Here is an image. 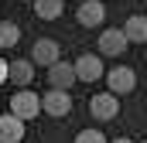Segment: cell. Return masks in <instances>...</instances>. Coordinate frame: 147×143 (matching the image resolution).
Returning <instances> with one entry per match:
<instances>
[{
	"label": "cell",
	"mask_w": 147,
	"mask_h": 143,
	"mask_svg": "<svg viewBox=\"0 0 147 143\" xmlns=\"http://www.w3.org/2000/svg\"><path fill=\"white\" fill-rule=\"evenodd\" d=\"M116 112H120V99H116L113 92H99V96H92V99H89V116H92V119H99V123L116 119Z\"/></svg>",
	"instance_id": "6da1fadb"
},
{
	"label": "cell",
	"mask_w": 147,
	"mask_h": 143,
	"mask_svg": "<svg viewBox=\"0 0 147 143\" xmlns=\"http://www.w3.org/2000/svg\"><path fill=\"white\" fill-rule=\"evenodd\" d=\"M41 112H48V116H69L72 112V96L69 92H62V89H48L45 96H41Z\"/></svg>",
	"instance_id": "7a4b0ae2"
},
{
	"label": "cell",
	"mask_w": 147,
	"mask_h": 143,
	"mask_svg": "<svg viewBox=\"0 0 147 143\" xmlns=\"http://www.w3.org/2000/svg\"><path fill=\"white\" fill-rule=\"evenodd\" d=\"M10 112H14L17 119H34L38 112H41L38 92H14V96H10Z\"/></svg>",
	"instance_id": "3957f363"
},
{
	"label": "cell",
	"mask_w": 147,
	"mask_h": 143,
	"mask_svg": "<svg viewBox=\"0 0 147 143\" xmlns=\"http://www.w3.org/2000/svg\"><path fill=\"white\" fill-rule=\"evenodd\" d=\"M127 48H130V41L120 27H110V31L99 34V55H106V58H120Z\"/></svg>",
	"instance_id": "277c9868"
},
{
	"label": "cell",
	"mask_w": 147,
	"mask_h": 143,
	"mask_svg": "<svg viewBox=\"0 0 147 143\" xmlns=\"http://www.w3.org/2000/svg\"><path fill=\"white\" fill-rule=\"evenodd\" d=\"M103 75H106V68H103V58H99V55H82V58L75 61V78H79V82H89V85H92V82H99Z\"/></svg>",
	"instance_id": "5b68a950"
},
{
	"label": "cell",
	"mask_w": 147,
	"mask_h": 143,
	"mask_svg": "<svg viewBox=\"0 0 147 143\" xmlns=\"http://www.w3.org/2000/svg\"><path fill=\"white\" fill-rule=\"evenodd\" d=\"M75 21H79L82 27H99V24L106 21V7H103V0H82L79 10H75Z\"/></svg>",
	"instance_id": "8992f818"
},
{
	"label": "cell",
	"mask_w": 147,
	"mask_h": 143,
	"mask_svg": "<svg viewBox=\"0 0 147 143\" xmlns=\"http://www.w3.org/2000/svg\"><path fill=\"white\" fill-rule=\"evenodd\" d=\"M58 58H62V48H58V41H51V37H41V41H34V48H31V61H34V65L51 68Z\"/></svg>",
	"instance_id": "52a82bcc"
},
{
	"label": "cell",
	"mask_w": 147,
	"mask_h": 143,
	"mask_svg": "<svg viewBox=\"0 0 147 143\" xmlns=\"http://www.w3.org/2000/svg\"><path fill=\"white\" fill-rule=\"evenodd\" d=\"M106 85H110V92L116 96H123V92H134V85H137V75L127 68V65H116V68L106 72Z\"/></svg>",
	"instance_id": "ba28073f"
},
{
	"label": "cell",
	"mask_w": 147,
	"mask_h": 143,
	"mask_svg": "<svg viewBox=\"0 0 147 143\" xmlns=\"http://www.w3.org/2000/svg\"><path fill=\"white\" fill-rule=\"evenodd\" d=\"M75 82H79V78H75V65H65L62 58H58V61L48 68V85H51V89H62V92H69Z\"/></svg>",
	"instance_id": "9c48e42d"
},
{
	"label": "cell",
	"mask_w": 147,
	"mask_h": 143,
	"mask_svg": "<svg viewBox=\"0 0 147 143\" xmlns=\"http://www.w3.org/2000/svg\"><path fill=\"white\" fill-rule=\"evenodd\" d=\"M24 140V119L14 112H0V143H21Z\"/></svg>",
	"instance_id": "30bf717a"
},
{
	"label": "cell",
	"mask_w": 147,
	"mask_h": 143,
	"mask_svg": "<svg viewBox=\"0 0 147 143\" xmlns=\"http://www.w3.org/2000/svg\"><path fill=\"white\" fill-rule=\"evenodd\" d=\"M31 78H34V61L31 58H17V61L7 65V82L24 89V85H31Z\"/></svg>",
	"instance_id": "8fae6325"
},
{
	"label": "cell",
	"mask_w": 147,
	"mask_h": 143,
	"mask_svg": "<svg viewBox=\"0 0 147 143\" xmlns=\"http://www.w3.org/2000/svg\"><path fill=\"white\" fill-rule=\"evenodd\" d=\"M123 34H127V41H130V44H147V17L134 14V17L123 24Z\"/></svg>",
	"instance_id": "7c38bea8"
},
{
	"label": "cell",
	"mask_w": 147,
	"mask_h": 143,
	"mask_svg": "<svg viewBox=\"0 0 147 143\" xmlns=\"http://www.w3.org/2000/svg\"><path fill=\"white\" fill-rule=\"evenodd\" d=\"M62 10H65L62 0H34V14L41 21H55V17H62Z\"/></svg>",
	"instance_id": "4fadbf2b"
},
{
	"label": "cell",
	"mask_w": 147,
	"mask_h": 143,
	"mask_svg": "<svg viewBox=\"0 0 147 143\" xmlns=\"http://www.w3.org/2000/svg\"><path fill=\"white\" fill-rule=\"evenodd\" d=\"M21 41V27L10 21H0V48H14Z\"/></svg>",
	"instance_id": "5bb4252c"
},
{
	"label": "cell",
	"mask_w": 147,
	"mask_h": 143,
	"mask_svg": "<svg viewBox=\"0 0 147 143\" xmlns=\"http://www.w3.org/2000/svg\"><path fill=\"white\" fill-rule=\"evenodd\" d=\"M75 143H110V140H106L99 130H82V133L75 136Z\"/></svg>",
	"instance_id": "9a60e30c"
},
{
	"label": "cell",
	"mask_w": 147,
	"mask_h": 143,
	"mask_svg": "<svg viewBox=\"0 0 147 143\" xmlns=\"http://www.w3.org/2000/svg\"><path fill=\"white\" fill-rule=\"evenodd\" d=\"M7 65H10V61H3V58H0V85L7 82Z\"/></svg>",
	"instance_id": "2e32d148"
},
{
	"label": "cell",
	"mask_w": 147,
	"mask_h": 143,
	"mask_svg": "<svg viewBox=\"0 0 147 143\" xmlns=\"http://www.w3.org/2000/svg\"><path fill=\"white\" fill-rule=\"evenodd\" d=\"M113 143H134V140H127V136H116V140H113Z\"/></svg>",
	"instance_id": "e0dca14e"
},
{
	"label": "cell",
	"mask_w": 147,
	"mask_h": 143,
	"mask_svg": "<svg viewBox=\"0 0 147 143\" xmlns=\"http://www.w3.org/2000/svg\"><path fill=\"white\" fill-rule=\"evenodd\" d=\"M24 3H28V0H24Z\"/></svg>",
	"instance_id": "ac0fdd59"
},
{
	"label": "cell",
	"mask_w": 147,
	"mask_h": 143,
	"mask_svg": "<svg viewBox=\"0 0 147 143\" xmlns=\"http://www.w3.org/2000/svg\"><path fill=\"white\" fill-rule=\"evenodd\" d=\"M79 3H82V0H79Z\"/></svg>",
	"instance_id": "d6986e66"
},
{
	"label": "cell",
	"mask_w": 147,
	"mask_h": 143,
	"mask_svg": "<svg viewBox=\"0 0 147 143\" xmlns=\"http://www.w3.org/2000/svg\"><path fill=\"white\" fill-rule=\"evenodd\" d=\"M144 143H147V140H144Z\"/></svg>",
	"instance_id": "ffe728a7"
}]
</instances>
